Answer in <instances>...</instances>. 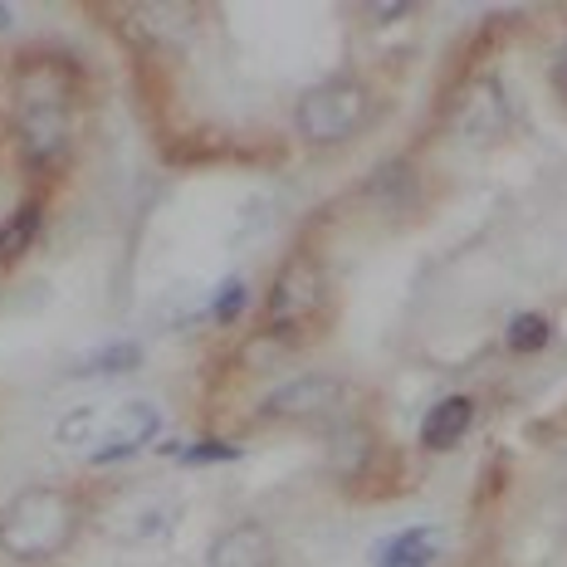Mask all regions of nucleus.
Here are the masks:
<instances>
[{
	"label": "nucleus",
	"instance_id": "1",
	"mask_svg": "<svg viewBox=\"0 0 567 567\" xmlns=\"http://www.w3.org/2000/svg\"><path fill=\"white\" fill-rule=\"evenodd\" d=\"M79 69L59 54H30L16 69V142L20 162L44 176L59 172L79 133Z\"/></svg>",
	"mask_w": 567,
	"mask_h": 567
},
{
	"label": "nucleus",
	"instance_id": "2",
	"mask_svg": "<svg viewBox=\"0 0 567 567\" xmlns=\"http://www.w3.org/2000/svg\"><path fill=\"white\" fill-rule=\"evenodd\" d=\"M79 534V499L69 489H25L10 499V509L0 514V548L16 563H44L54 553L69 548V538Z\"/></svg>",
	"mask_w": 567,
	"mask_h": 567
},
{
	"label": "nucleus",
	"instance_id": "3",
	"mask_svg": "<svg viewBox=\"0 0 567 567\" xmlns=\"http://www.w3.org/2000/svg\"><path fill=\"white\" fill-rule=\"evenodd\" d=\"M323 303H328V289H323V269H318L313 255H289L284 269L269 284V299H265V333L279 338L284 348L303 342L309 333H318L323 323Z\"/></svg>",
	"mask_w": 567,
	"mask_h": 567
},
{
	"label": "nucleus",
	"instance_id": "4",
	"mask_svg": "<svg viewBox=\"0 0 567 567\" xmlns=\"http://www.w3.org/2000/svg\"><path fill=\"white\" fill-rule=\"evenodd\" d=\"M368 109H372V99L358 79H323V84H313L299 99L293 127H299V137L309 147H342L368 123Z\"/></svg>",
	"mask_w": 567,
	"mask_h": 567
},
{
	"label": "nucleus",
	"instance_id": "5",
	"mask_svg": "<svg viewBox=\"0 0 567 567\" xmlns=\"http://www.w3.org/2000/svg\"><path fill=\"white\" fill-rule=\"evenodd\" d=\"M162 431V416L152 401H127L113 411V425H103V441L93 445V465H117V460H133L142 445H152Z\"/></svg>",
	"mask_w": 567,
	"mask_h": 567
},
{
	"label": "nucleus",
	"instance_id": "6",
	"mask_svg": "<svg viewBox=\"0 0 567 567\" xmlns=\"http://www.w3.org/2000/svg\"><path fill=\"white\" fill-rule=\"evenodd\" d=\"M342 401V386L333 377H299V382H284L279 392H269L265 416L275 421H323Z\"/></svg>",
	"mask_w": 567,
	"mask_h": 567
},
{
	"label": "nucleus",
	"instance_id": "7",
	"mask_svg": "<svg viewBox=\"0 0 567 567\" xmlns=\"http://www.w3.org/2000/svg\"><path fill=\"white\" fill-rule=\"evenodd\" d=\"M275 563V538L259 524H235L206 548V567H269Z\"/></svg>",
	"mask_w": 567,
	"mask_h": 567
},
{
	"label": "nucleus",
	"instance_id": "8",
	"mask_svg": "<svg viewBox=\"0 0 567 567\" xmlns=\"http://www.w3.org/2000/svg\"><path fill=\"white\" fill-rule=\"evenodd\" d=\"M470 421H475V406H470V396H445L441 406L425 411V425H421V441L425 451H451V445L465 441Z\"/></svg>",
	"mask_w": 567,
	"mask_h": 567
},
{
	"label": "nucleus",
	"instance_id": "9",
	"mask_svg": "<svg viewBox=\"0 0 567 567\" xmlns=\"http://www.w3.org/2000/svg\"><path fill=\"white\" fill-rule=\"evenodd\" d=\"M441 558V534L435 528H406V534L386 538L382 548H377V567H431Z\"/></svg>",
	"mask_w": 567,
	"mask_h": 567
},
{
	"label": "nucleus",
	"instance_id": "10",
	"mask_svg": "<svg viewBox=\"0 0 567 567\" xmlns=\"http://www.w3.org/2000/svg\"><path fill=\"white\" fill-rule=\"evenodd\" d=\"M40 226H44V210L34 206V200H30V206H20L16 216H10L6 226H0V269H10L20 255L30 250L34 235H40Z\"/></svg>",
	"mask_w": 567,
	"mask_h": 567
},
{
	"label": "nucleus",
	"instance_id": "11",
	"mask_svg": "<svg viewBox=\"0 0 567 567\" xmlns=\"http://www.w3.org/2000/svg\"><path fill=\"white\" fill-rule=\"evenodd\" d=\"M416 172L406 167V162H386L382 172L368 182V196L377 200V206H386V210H401V200H416Z\"/></svg>",
	"mask_w": 567,
	"mask_h": 567
},
{
	"label": "nucleus",
	"instance_id": "12",
	"mask_svg": "<svg viewBox=\"0 0 567 567\" xmlns=\"http://www.w3.org/2000/svg\"><path fill=\"white\" fill-rule=\"evenodd\" d=\"M137 362H142L137 342H109L103 352H93V358L79 362V372H89V377H117V372H133Z\"/></svg>",
	"mask_w": 567,
	"mask_h": 567
},
{
	"label": "nucleus",
	"instance_id": "13",
	"mask_svg": "<svg viewBox=\"0 0 567 567\" xmlns=\"http://www.w3.org/2000/svg\"><path fill=\"white\" fill-rule=\"evenodd\" d=\"M103 411L99 406H79V411H69L64 421H59V431H54V441L59 445H89V435H99L103 431Z\"/></svg>",
	"mask_w": 567,
	"mask_h": 567
},
{
	"label": "nucleus",
	"instance_id": "14",
	"mask_svg": "<svg viewBox=\"0 0 567 567\" xmlns=\"http://www.w3.org/2000/svg\"><path fill=\"white\" fill-rule=\"evenodd\" d=\"M368 451H372L368 431H362V425H342L338 441H333V460H338V470H362V465H368Z\"/></svg>",
	"mask_w": 567,
	"mask_h": 567
},
{
	"label": "nucleus",
	"instance_id": "15",
	"mask_svg": "<svg viewBox=\"0 0 567 567\" xmlns=\"http://www.w3.org/2000/svg\"><path fill=\"white\" fill-rule=\"evenodd\" d=\"M509 348L514 352H543V348H548V318L518 313L509 323Z\"/></svg>",
	"mask_w": 567,
	"mask_h": 567
},
{
	"label": "nucleus",
	"instance_id": "16",
	"mask_svg": "<svg viewBox=\"0 0 567 567\" xmlns=\"http://www.w3.org/2000/svg\"><path fill=\"white\" fill-rule=\"evenodd\" d=\"M245 299H250V293H245V279H226V284H220V293H216V318H220V323H235L240 309H245Z\"/></svg>",
	"mask_w": 567,
	"mask_h": 567
},
{
	"label": "nucleus",
	"instance_id": "17",
	"mask_svg": "<svg viewBox=\"0 0 567 567\" xmlns=\"http://www.w3.org/2000/svg\"><path fill=\"white\" fill-rule=\"evenodd\" d=\"M186 465H200V460H235V445H216V441H206V445H192V451H182Z\"/></svg>",
	"mask_w": 567,
	"mask_h": 567
},
{
	"label": "nucleus",
	"instance_id": "18",
	"mask_svg": "<svg viewBox=\"0 0 567 567\" xmlns=\"http://www.w3.org/2000/svg\"><path fill=\"white\" fill-rule=\"evenodd\" d=\"M553 84H558V93L567 99V44L558 50V59H553Z\"/></svg>",
	"mask_w": 567,
	"mask_h": 567
},
{
	"label": "nucleus",
	"instance_id": "19",
	"mask_svg": "<svg viewBox=\"0 0 567 567\" xmlns=\"http://www.w3.org/2000/svg\"><path fill=\"white\" fill-rule=\"evenodd\" d=\"M10 30H16V10L0 6V34H10Z\"/></svg>",
	"mask_w": 567,
	"mask_h": 567
}]
</instances>
